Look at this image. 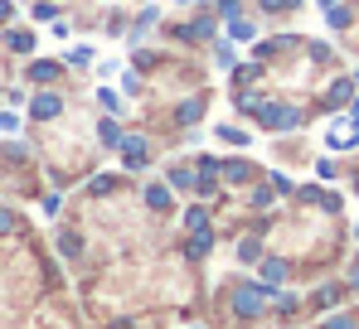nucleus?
<instances>
[{"label": "nucleus", "instance_id": "nucleus-6", "mask_svg": "<svg viewBox=\"0 0 359 329\" xmlns=\"http://www.w3.org/2000/svg\"><path fill=\"white\" fill-rule=\"evenodd\" d=\"M29 78H34V83H54V78H59V63H54V58H39V63H29Z\"/></svg>", "mask_w": 359, "mask_h": 329}, {"label": "nucleus", "instance_id": "nucleus-23", "mask_svg": "<svg viewBox=\"0 0 359 329\" xmlns=\"http://www.w3.org/2000/svg\"><path fill=\"white\" fill-rule=\"evenodd\" d=\"M355 237H359V223H355Z\"/></svg>", "mask_w": 359, "mask_h": 329}, {"label": "nucleus", "instance_id": "nucleus-7", "mask_svg": "<svg viewBox=\"0 0 359 329\" xmlns=\"http://www.w3.org/2000/svg\"><path fill=\"white\" fill-rule=\"evenodd\" d=\"M224 179H229V184H243V179H252V164H248V160H224Z\"/></svg>", "mask_w": 359, "mask_h": 329}, {"label": "nucleus", "instance_id": "nucleus-4", "mask_svg": "<svg viewBox=\"0 0 359 329\" xmlns=\"http://www.w3.org/2000/svg\"><path fill=\"white\" fill-rule=\"evenodd\" d=\"M199 116H204V97H189V102L175 107V126H194Z\"/></svg>", "mask_w": 359, "mask_h": 329}, {"label": "nucleus", "instance_id": "nucleus-3", "mask_svg": "<svg viewBox=\"0 0 359 329\" xmlns=\"http://www.w3.org/2000/svg\"><path fill=\"white\" fill-rule=\"evenodd\" d=\"M29 111H34L39 121H54V116L63 111V97H59V92H39V97H34V107H29Z\"/></svg>", "mask_w": 359, "mask_h": 329}, {"label": "nucleus", "instance_id": "nucleus-11", "mask_svg": "<svg viewBox=\"0 0 359 329\" xmlns=\"http://www.w3.org/2000/svg\"><path fill=\"white\" fill-rule=\"evenodd\" d=\"M184 227H189V232H204V227H209V209H189V214H184Z\"/></svg>", "mask_w": 359, "mask_h": 329}, {"label": "nucleus", "instance_id": "nucleus-10", "mask_svg": "<svg viewBox=\"0 0 359 329\" xmlns=\"http://www.w3.org/2000/svg\"><path fill=\"white\" fill-rule=\"evenodd\" d=\"M219 141H229V146H248L252 136H248L243 126H219Z\"/></svg>", "mask_w": 359, "mask_h": 329}, {"label": "nucleus", "instance_id": "nucleus-17", "mask_svg": "<svg viewBox=\"0 0 359 329\" xmlns=\"http://www.w3.org/2000/svg\"><path fill=\"white\" fill-rule=\"evenodd\" d=\"M68 63H93V49H88V44H78V49H68Z\"/></svg>", "mask_w": 359, "mask_h": 329}, {"label": "nucleus", "instance_id": "nucleus-13", "mask_svg": "<svg viewBox=\"0 0 359 329\" xmlns=\"http://www.w3.org/2000/svg\"><path fill=\"white\" fill-rule=\"evenodd\" d=\"M10 49H15V54H29V49H34V34H29V29L10 34Z\"/></svg>", "mask_w": 359, "mask_h": 329}, {"label": "nucleus", "instance_id": "nucleus-5", "mask_svg": "<svg viewBox=\"0 0 359 329\" xmlns=\"http://www.w3.org/2000/svg\"><path fill=\"white\" fill-rule=\"evenodd\" d=\"M97 136H102V146H112V150H121V141H126V131H121L112 116H107V121L97 126Z\"/></svg>", "mask_w": 359, "mask_h": 329}, {"label": "nucleus", "instance_id": "nucleus-20", "mask_svg": "<svg viewBox=\"0 0 359 329\" xmlns=\"http://www.w3.org/2000/svg\"><path fill=\"white\" fill-rule=\"evenodd\" d=\"M10 227H15V214H5V209H0V232H10Z\"/></svg>", "mask_w": 359, "mask_h": 329}, {"label": "nucleus", "instance_id": "nucleus-12", "mask_svg": "<svg viewBox=\"0 0 359 329\" xmlns=\"http://www.w3.org/2000/svg\"><path fill=\"white\" fill-rule=\"evenodd\" d=\"M257 5H262L267 15H272V10H277V15H292V10H301V0H257Z\"/></svg>", "mask_w": 359, "mask_h": 329}, {"label": "nucleus", "instance_id": "nucleus-8", "mask_svg": "<svg viewBox=\"0 0 359 329\" xmlns=\"http://www.w3.org/2000/svg\"><path fill=\"white\" fill-rule=\"evenodd\" d=\"M229 39H257V24L243 20V15H233V20H229Z\"/></svg>", "mask_w": 359, "mask_h": 329}, {"label": "nucleus", "instance_id": "nucleus-21", "mask_svg": "<svg viewBox=\"0 0 359 329\" xmlns=\"http://www.w3.org/2000/svg\"><path fill=\"white\" fill-rule=\"evenodd\" d=\"M325 329H355V325H350V320H330Z\"/></svg>", "mask_w": 359, "mask_h": 329}, {"label": "nucleus", "instance_id": "nucleus-25", "mask_svg": "<svg viewBox=\"0 0 359 329\" xmlns=\"http://www.w3.org/2000/svg\"><path fill=\"white\" fill-rule=\"evenodd\" d=\"M355 189H359V179H355Z\"/></svg>", "mask_w": 359, "mask_h": 329}, {"label": "nucleus", "instance_id": "nucleus-15", "mask_svg": "<svg viewBox=\"0 0 359 329\" xmlns=\"http://www.w3.org/2000/svg\"><path fill=\"white\" fill-rule=\"evenodd\" d=\"M97 102H102V111H112V116L121 111V97L112 92V88H102V92H97Z\"/></svg>", "mask_w": 359, "mask_h": 329}, {"label": "nucleus", "instance_id": "nucleus-2", "mask_svg": "<svg viewBox=\"0 0 359 329\" xmlns=\"http://www.w3.org/2000/svg\"><path fill=\"white\" fill-rule=\"evenodd\" d=\"M262 102H267V97H262L257 88H233V107L248 111V116H257V111H262Z\"/></svg>", "mask_w": 359, "mask_h": 329}, {"label": "nucleus", "instance_id": "nucleus-9", "mask_svg": "<svg viewBox=\"0 0 359 329\" xmlns=\"http://www.w3.org/2000/svg\"><path fill=\"white\" fill-rule=\"evenodd\" d=\"M350 20H355V10H350V5H330V15H325V24H330L335 34H340V29H345Z\"/></svg>", "mask_w": 359, "mask_h": 329}, {"label": "nucleus", "instance_id": "nucleus-1", "mask_svg": "<svg viewBox=\"0 0 359 329\" xmlns=\"http://www.w3.org/2000/svg\"><path fill=\"white\" fill-rule=\"evenodd\" d=\"M301 121H306V111L292 107V102H262V111H257L262 131H297Z\"/></svg>", "mask_w": 359, "mask_h": 329}, {"label": "nucleus", "instance_id": "nucleus-14", "mask_svg": "<svg viewBox=\"0 0 359 329\" xmlns=\"http://www.w3.org/2000/svg\"><path fill=\"white\" fill-rule=\"evenodd\" d=\"M262 276H267V281H282V276H287V262L267 257V262H262Z\"/></svg>", "mask_w": 359, "mask_h": 329}, {"label": "nucleus", "instance_id": "nucleus-22", "mask_svg": "<svg viewBox=\"0 0 359 329\" xmlns=\"http://www.w3.org/2000/svg\"><path fill=\"white\" fill-rule=\"evenodd\" d=\"M316 5H325V10H330V5H340V0H316Z\"/></svg>", "mask_w": 359, "mask_h": 329}, {"label": "nucleus", "instance_id": "nucleus-24", "mask_svg": "<svg viewBox=\"0 0 359 329\" xmlns=\"http://www.w3.org/2000/svg\"><path fill=\"white\" fill-rule=\"evenodd\" d=\"M180 5H189V0H180Z\"/></svg>", "mask_w": 359, "mask_h": 329}, {"label": "nucleus", "instance_id": "nucleus-18", "mask_svg": "<svg viewBox=\"0 0 359 329\" xmlns=\"http://www.w3.org/2000/svg\"><path fill=\"white\" fill-rule=\"evenodd\" d=\"M316 174L320 179H335V160H316Z\"/></svg>", "mask_w": 359, "mask_h": 329}, {"label": "nucleus", "instance_id": "nucleus-16", "mask_svg": "<svg viewBox=\"0 0 359 329\" xmlns=\"http://www.w3.org/2000/svg\"><path fill=\"white\" fill-rule=\"evenodd\" d=\"M146 204H151V209H161V214H165V209H170V194H165V189H146Z\"/></svg>", "mask_w": 359, "mask_h": 329}, {"label": "nucleus", "instance_id": "nucleus-19", "mask_svg": "<svg viewBox=\"0 0 359 329\" xmlns=\"http://www.w3.org/2000/svg\"><path fill=\"white\" fill-rule=\"evenodd\" d=\"M238 5H243V0H219V15H229V20H233V15H238Z\"/></svg>", "mask_w": 359, "mask_h": 329}]
</instances>
